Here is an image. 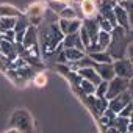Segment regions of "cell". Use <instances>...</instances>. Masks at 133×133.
<instances>
[{
	"mask_svg": "<svg viewBox=\"0 0 133 133\" xmlns=\"http://www.w3.org/2000/svg\"><path fill=\"white\" fill-rule=\"evenodd\" d=\"M110 36H111V41H110V44L107 47L108 49L107 53L113 59H124L125 58V49L131 42V38L128 36V31L124 30L122 27L116 25L110 31Z\"/></svg>",
	"mask_w": 133,
	"mask_h": 133,
	"instance_id": "6da1fadb",
	"label": "cell"
},
{
	"mask_svg": "<svg viewBox=\"0 0 133 133\" xmlns=\"http://www.w3.org/2000/svg\"><path fill=\"white\" fill-rule=\"evenodd\" d=\"M64 39V35L59 31V27L56 22H52L49 24L42 33H41V41H42V52L45 55H50L53 52L58 50V45L63 42Z\"/></svg>",
	"mask_w": 133,
	"mask_h": 133,
	"instance_id": "7a4b0ae2",
	"label": "cell"
},
{
	"mask_svg": "<svg viewBox=\"0 0 133 133\" xmlns=\"http://www.w3.org/2000/svg\"><path fill=\"white\" fill-rule=\"evenodd\" d=\"M128 88L131 89V85H130V80L127 78H121V77H114L108 82V89H107V94H105V99L107 100H111L113 97L128 91Z\"/></svg>",
	"mask_w": 133,
	"mask_h": 133,
	"instance_id": "3957f363",
	"label": "cell"
},
{
	"mask_svg": "<svg viewBox=\"0 0 133 133\" xmlns=\"http://www.w3.org/2000/svg\"><path fill=\"white\" fill-rule=\"evenodd\" d=\"M47 8L49 6L44 2H35V3H31L28 6V10H27V19H28V22L33 27H36L39 24V21L42 19V16H44V13H45Z\"/></svg>",
	"mask_w": 133,
	"mask_h": 133,
	"instance_id": "277c9868",
	"label": "cell"
},
{
	"mask_svg": "<svg viewBox=\"0 0 133 133\" xmlns=\"http://www.w3.org/2000/svg\"><path fill=\"white\" fill-rule=\"evenodd\" d=\"M113 66V71H114V75L116 77H121V78H127L130 80L131 78V61L130 59H116L114 63H111Z\"/></svg>",
	"mask_w": 133,
	"mask_h": 133,
	"instance_id": "5b68a950",
	"label": "cell"
},
{
	"mask_svg": "<svg viewBox=\"0 0 133 133\" xmlns=\"http://www.w3.org/2000/svg\"><path fill=\"white\" fill-rule=\"evenodd\" d=\"M22 45H24V49H25V50L38 53V30H36V27L30 25V27L25 30Z\"/></svg>",
	"mask_w": 133,
	"mask_h": 133,
	"instance_id": "8992f818",
	"label": "cell"
},
{
	"mask_svg": "<svg viewBox=\"0 0 133 133\" xmlns=\"http://www.w3.org/2000/svg\"><path fill=\"white\" fill-rule=\"evenodd\" d=\"M131 102V91H125V92H122V94H119V96H116V97H113L111 100H108V108L113 111V113H119L127 103H130Z\"/></svg>",
	"mask_w": 133,
	"mask_h": 133,
	"instance_id": "52a82bcc",
	"label": "cell"
},
{
	"mask_svg": "<svg viewBox=\"0 0 133 133\" xmlns=\"http://www.w3.org/2000/svg\"><path fill=\"white\" fill-rule=\"evenodd\" d=\"M92 69L97 72V75H99L100 80H103V82H110L111 78L116 77L111 64H99V63H96V64L92 66Z\"/></svg>",
	"mask_w": 133,
	"mask_h": 133,
	"instance_id": "ba28073f",
	"label": "cell"
},
{
	"mask_svg": "<svg viewBox=\"0 0 133 133\" xmlns=\"http://www.w3.org/2000/svg\"><path fill=\"white\" fill-rule=\"evenodd\" d=\"M58 27H59V31H61L64 36H66V35H72V33H77V31H78V28H80V21H78V19H74V21L59 19Z\"/></svg>",
	"mask_w": 133,
	"mask_h": 133,
	"instance_id": "9c48e42d",
	"label": "cell"
},
{
	"mask_svg": "<svg viewBox=\"0 0 133 133\" xmlns=\"http://www.w3.org/2000/svg\"><path fill=\"white\" fill-rule=\"evenodd\" d=\"M113 14H114V17H116V24H119V27H122L124 30L128 31V22L131 24V21H130V17H128V13H127L125 10H122L119 5H114V6H113Z\"/></svg>",
	"mask_w": 133,
	"mask_h": 133,
	"instance_id": "30bf717a",
	"label": "cell"
},
{
	"mask_svg": "<svg viewBox=\"0 0 133 133\" xmlns=\"http://www.w3.org/2000/svg\"><path fill=\"white\" fill-rule=\"evenodd\" d=\"M63 45H64V49H77L80 52H85V45L82 44V41L78 38V31L72 33V35H66V38L63 39Z\"/></svg>",
	"mask_w": 133,
	"mask_h": 133,
	"instance_id": "8fae6325",
	"label": "cell"
},
{
	"mask_svg": "<svg viewBox=\"0 0 133 133\" xmlns=\"http://www.w3.org/2000/svg\"><path fill=\"white\" fill-rule=\"evenodd\" d=\"M80 6H82V13H83V16L86 17V19H94L96 16H97V3L94 2V0H82V3H80Z\"/></svg>",
	"mask_w": 133,
	"mask_h": 133,
	"instance_id": "7c38bea8",
	"label": "cell"
},
{
	"mask_svg": "<svg viewBox=\"0 0 133 133\" xmlns=\"http://www.w3.org/2000/svg\"><path fill=\"white\" fill-rule=\"evenodd\" d=\"M78 72V75L83 78V80H88V82H91L94 86H97L102 80H100V77L97 75V72L92 69V68H85V69H78L77 71Z\"/></svg>",
	"mask_w": 133,
	"mask_h": 133,
	"instance_id": "4fadbf2b",
	"label": "cell"
},
{
	"mask_svg": "<svg viewBox=\"0 0 133 133\" xmlns=\"http://www.w3.org/2000/svg\"><path fill=\"white\" fill-rule=\"evenodd\" d=\"M85 30L88 31V36L91 39V44L97 41V33H99V25H97V21L96 19H86L85 24H83Z\"/></svg>",
	"mask_w": 133,
	"mask_h": 133,
	"instance_id": "5bb4252c",
	"label": "cell"
},
{
	"mask_svg": "<svg viewBox=\"0 0 133 133\" xmlns=\"http://www.w3.org/2000/svg\"><path fill=\"white\" fill-rule=\"evenodd\" d=\"M130 124H131L130 119H127V117H121V116H116V117L111 121L110 127L116 128L117 133H125V131L128 130V125H130Z\"/></svg>",
	"mask_w": 133,
	"mask_h": 133,
	"instance_id": "9a60e30c",
	"label": "cell"
},
{
	"mask_svg": "<svg viewBox=\"0 0 133 133\" xmlns=\"http://www.w3.org/2000/svg\"><path fill=\"white\" fill-rule=\"evenodd\" d=\"M63 55H64V59H66V61H72V63H77V61H80L83 56H86L85 52H80V50H77V49H64Z\"/></svg>",
	"mask_w": 133,
	"mask_h": 133,
	"instance_id": "2e32d148",
	"label": "cell"
},
{
	"mask_svg": "<svg viewBox=\"0 0 133 133\" xmlns=\"http://www.w3.org/2000/svg\"><path fill=\"white\" fill-rule=\"evenodd\" d=\"M94 63H99V64H111L113 63V58L107 53V52H97V53H91L88 55Z\"/></svg>",
	"mask_w": 133,
	"mask_h": 133,
	"instance_id": "e0dca14e",
	"label": "cell"
},
{
	"mask_svg": "<svg viewBox=\"0 0 133 133\" xmlns=\"http://www.w3.org/2000/svg\"><path fill=\"white\" fill-rule=\"evenodd\" d=\"M21 13L11 5H0V17H19Z\"/></svg>",
	"mask_w": 133,
	"mask_h": 133,
	"instance_id": "ac0fdd59",
	"label": "cell"
},
{
	"mask_svg": "<svg viewBox=\"0 0 133 133\" xmlns=\"http://www.w3.org/2000/svg\"><path fill=\"white\" fill-rule=\"evenodd\" d=\"M16 24V17H0V33L13 30Z\"/></svg>",
	"mask_w": 133,
	"mask_h": 133,
	"instance_id": "d6986e66",
	"label": "cell"
},
{
	"mask_svg": "<svg viewBox=\"0 0 133 133\" xmlns=\"http://www.w3.org/2000/svg\"><path fill=\"white\" fill-rule=\"evenodd\" d=\"M110 41H111V36H110V33H105V31L99 30V33H97V41H96V42L99 44V47H100L102 50H105V49L108 47Z\"/></svg>",
	"mask_w": 133,
	"mask_h": 133,
	"instance_id": "ffe728a7",
	"label": "cell"
},
{
	"mask_svg": "<svg viewBox=\"0 0 133 133\" xmlns=\"http://www.w3.org/2000/svg\"><path fill=\"white\" fill-rule=\"evenodd\" d=\"M56 16H58L59 19H66V21H74V19H77V13H75V10L71 8V6L63 8Z\"/></svg>",
	"mask_w": 133,
	"mask_h": 133,
	"instance_id": "44dd1931",
	"label": "cell"
},
{
	"mask_svg": "<svg viewBox=\"0 0 133 133\" xmlns=\"http://www.w3.org/2000/svg\"><path fill=\"white\" fill-rule=\"evenodd\" d=\"M30 27V22H28V19L27 17H16V24H14V28H13V31L14 33H21V31H25L27 28Z\"/></svg>",
	"mask_w": 133,
	"mask_h": 133,
	"instance_id": "7402d4cb",
	"label": "cell"
},
{
	"mask_svg": "<svg viewBox=\"0 0 133 133\" xmlns=\"http://www.w3.org/2000/svg\"><path fill=\"white\" fill-rule=\"evenodd\" d=\"M107 108H108V100H107L105 97H100V99L96 97V102H94V113L103 114V111H105Z\"/></svg>",
	"mask_w": 133,
	"mask_h": 133,
	"instance_id": "603a6c76",
	"label": "cell"
},
{
	"mask_svg": "<svg viewBox=\"0 0 133 133\" xmlns=\"http://www.w3.org/2000/svg\"><path fill=\"white\" fill-rule=\"evenodd\" d=\"M80 88H82V91L85 92V94H88V96H92L94 94V91H96V86L91 83V82H88V80H80Z\"/></svg>",
	"mask_w": 133,
	"mask_h": 133,
	"instance_id": "cb8c5ba5",
	"label": "cell"
},
{
	"mask_svg": "<svg viewBox=\"0 0 133 133\" xmlns=\"http://www.w3.org/2000/svg\"><path fill=\"white\" fill-rule=\"evenodd\" d=\"M107 89H108V82H100L97 86H96V91H94V96L97 97V99H100V97H105V94H107Z\"/></svg>",
	"mask_w": 133,
	"mask_h": 133,
	"instance_id": "d4e9b609",
	"label": "cell"
},
{
	"mask_svg": "<svg viewBox=\"0 0 133 133\" xmlns=\"http://www.w3.org/2000/svg\"><path fill=\"white\" fill-rule=\"evenodd\" d=\"M97 25H99V30H102V31H105V33H110L111 30H113V25L107 21V19H103L102 16L99 17V21H97Z\"/></svg>",
	"mask_w": 133,
	"mask_h": 133,
	"instance_id": "484cf974",
	"label": "cell"
},
{
	"mask_svg": "<svg viewBox=\"0 0 133 133\" xmlns=\"http://www.w3.org/2000/svg\"><path fill=\"white\" fill-rule=\"evenodd\" d=\"M131 111H133V110H131V102H130V103H127V105H125V107H124L119 113H117V116L130 119V117H131Z\"/></svg>",
	"mask_w": 133,
	"mask_h": 133,
	"instance_id": "4316f807",
	"label": "cell"
},
{
	"mask_svg": "<svg viewBox=\"0 0 133 133\" xmlns=\"http://www.w3.org/2000/svg\"><path fill=\"white\" fill-rule=\"evenodd\" d=\"M33 82H35L36 86H45V85H47V75L42 74V72H41V74H36V77H35Z\"/></svg>",
	"mask_w": 133,
	"mask_h": 133,
	"instance_id": "83f0119b",
	"label": "cell"
},
{
	"mask_svg": "<svg viewBox=\"0 0 133 133\" xmlns=\"http://www.w3.org/2000/svg\"><path fill=\"white\" fill-rule=\"evenodd\" d=\"M14 35H16V33H14L13 30H8V31H5V33H3V39L13 44V42H14Z\"/></svg>",
	"mask_w": 133,
	"mask_h": 133,
	"instance_id": "f1b7e54d",
	"label": "cell"
},
{
	"mask_svg": "<svg viewBox=\"0 0 133 133\" xmlns=\"http://www.w3.org/2000/svg\"><path fill=\"white\" fill-rule=\"evenodd\" d=\"M105 133H117V130H116V128H113V127H108V130H107Z\"/></svg>",
	"mask_w": 133,
	"mask_h": 133,
	"instance_id": "f546056e",
	"label": "cell"
},
{
	"mask_svg": "<svg viewBox=\"0 0 133 133\" xmlns=\"http://www.w3.org/2000/svg\"><path fill=\"white\" fill-rule=\"evenodd\" d=\"M8 133H21L19 130H11V131H8Z\"/></svg>",
	"mask_w": 133,
	"mask_h": 133,
	"instance_id": "4dcf8cb0",
	"label": "cell"
}]
</instances>
